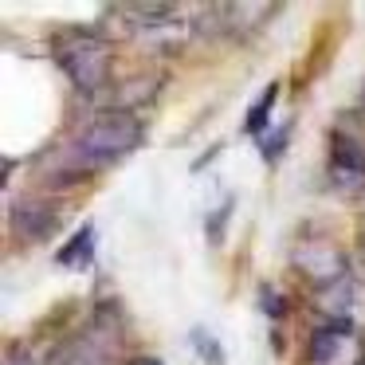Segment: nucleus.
<instances>
[{"label": "nucleus", "mask_w": 365, "mask_h": 365, "mask_svg": "<svg viewBox=\"0 0 365 365\" xmlns=\"http://www.w3.org/2000/svg\"><path fill=\"white\" fill-rule=\"evenodd\" d=\"M142 142H145V130L130 110L91 114V118L71 134V142H67L63 173L67 177H87V173H98V169H106V165H118V161L130 158Z\"/></svg>", "instance_id": "nucleus-1"}, {"label": "nucleus", "mask_w": 365, "mask_h": 365, "mask_svg": "<svg viewBox=\"0 0 365 365\" xmlns=\"http://www.w3.org/2000/svg\"><path fill=\"white\" fill-rule=\"evenodd\" d=\"M51 56L79 95H103L114 75V43L91 28H63L51 36Z\"/></svg>", "instance_id": "nucleus-2"}, {"label": "nucleus", "mask_w": 365, "mask_h": 365, "mask_svg": "<svg viewBox=\"0 0 365 365\" xmlns=\"http://www.w3.org/2000/svg\"><path fill=\"white\" fill-rule=\"evenodd\" d=\"M291 263L314 291H330L334 283L349 279V263L341 255V247H334L330 240L314 236V240H299L291 247Z\"/></svg>", "instance_id": "nucleus-3"}, {"label": "nucleus", "mask_w": 365, "mask_h": 365, "mask_svg": "<svg viewBox=\"0 0 365 365\" xmlns=\"http://www.w3.org/2000/svg\"><path fill=\"white\" fill-rule=\"evenodd\" d=\"M310 365H365V334L349 322H322L310 334Z\"/></svg>", "instance_id": "nucleus-4"}, {"label": "nucleus", "mask_w": 365, "mask_h": 365, "mask_svg": "<svg viewBox=\"0 0 365 365\" xmlns=\"http://www.w3.org/2000/svg\"><path fill=\"white\" fill-rule=\"evenodd\" d=\"M326 177L341 197H361L365 192V145L346 130H334L330 158H326Z\"/></svg>", "instance_id": "nucleus-5"}, {"label": "nucleus", "mask_w": 365, "mask_h": 365, "mask_svg": "<svg viewBox=\"0 0 365 365\" xmlns=\"http://www.w3.org/2000/svg\"><path fill=\"white\" fill-rule=\"evenodd\" d=\"M12 232L20 240H48L56 232V208L43 200H20L12 205Z\"/></svg>", "instance_id": "nucleus-6"}, {"label": "nucleus", "mask_w": 365, "mask_h": 365, "mask_svg": "<svg viewBox=\"0 0 365 365\" xmlns=\"http://www.w3.org/2000/svg\"><path fill=\"white\" fill-rule=\"evenodd\" d=\"M95 240H98V232L91 228V224H83V228L56 252V263L59 267H75V271L91 267V259H95Z\"/></svg>", "instance_id": "nucleus-7"}, {"label": "nucleus", "mask_w": 365, "mask_h": 365, "mask_svg": "<svg viewBox=\"0 0 365 365\" xmlns=\"http://www.w3.org/2000/svg\"><path fill=\"white\" fill-rule=\"evenodd\" d=\"M71 365H114V341L95 326V338H83L71 354Z\"/></svg>", "instance_id": "nucleus-8"}, {"label": "nucleus", "mask_w": 365, "mask_h": 365, "mask_svg": "<svg viewBox=\"0 0 365 365\" xmlns=\"http://www.w3.org/2000/svg\"><path fill=\"white\" fill-rule=\"evenodd\" d=\"M275 98H279V83L263 87V95L247 106V118H244V134L252 138H263L267 134V122H271V110H275Z\"/></svg>", "instance_id": "nucleus-9"}, {"label": "nucleus", "mask_w": 365, "mask_h": 365, "mask_svg": "<svg viewBox=\"0 0 365 365\" xmlns=\"http://www.w3.org/2000/svg\"><path fill=\"white\" fill-rule=\"evenodd\" d=\"M192 349H197V354H200V357H205V361H208V365H224V349H220V346H216V341H212V338H208V334H205V330H192Z\"/></svg>", "instance_id": "nucleus-10"}, {"label": "nucleus", "mask_w": 365, "mask_h": 365, "mask_svg": "<svg viewBox=\"0 0 365 365\" xmlns=\"http://www.w3.org/2000/svg\"><path fill=\"white\" fill-rule=\"evenodd\" d=\"M259 302H263V310H267L271 318H283L287 314V299H283V294H275V287H259Z\"/></svg>", "instance_id": "nucleus-11"}, {"label": "nucleus", "mask_w": 365, "mask_h": 365, "mask_svg": "<svg viewBox=\"0 0 365 365\" xmlns=\"http://www.w3.org/2000/svg\"><path fill=\"white\" fill-rule=\"evenodd\" d=\"M287 134H291V126H283L275 138H267V142H263V158H267V161H275V158H279V150L287 145Z\"/></svg>", "instance_id": "nucleus-12"}, {"label": "nucleus", "mask_w": 365, "mask_h": 365, "mask_svg": "<svg viewBox=\"0 0 365 365\" xmlns=\"http://www.w3.org/2000/svg\"><path fill=\"white\" fill-rule=\"evenodd\" d=\"M9 365H36L32 349H28V346H12L9 349Z\"/></svg>", "instance_id": "nucleus-13"}, {"label": "nucleus", "mask_w": 365, "mask_h": 365, "mask_svg": "<svg viewBox=\"0 0 365 365\" xmlns=\"http://www.w3.org/2000/svg\"><path fill=\"white\" fill-rule=\"evenodd\" d=\"M130 365H165V361H161V357H150V354H138Z\"/></svg>", "instance_id": "nucleus-14"}, {"label": "nucleus", "mask_w": 365, "mask_h": 365, "mask_svg": "<svg viewBox=\"0 0 365 365\" xmlns=\"http://www.w3.org/2000/svg\"><path fill=\"white\" fill-rule=\"evenodd\" d=\"M361 244H365V224H361Z\"/></svg>", "instance_id": "nucleus-15"}]
</instances>
